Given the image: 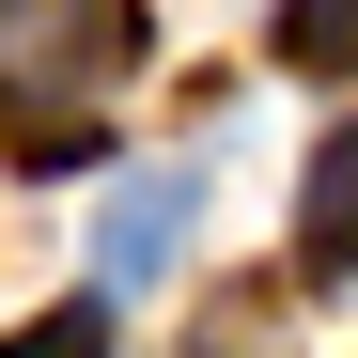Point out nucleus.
<instances>
[{"label": "nucleus", "mask_w": 358, "mask_h": 358, "mask_svg": "<svg viewBox=\"0 0 358 358\" xmlns=\"http://www.w3.org/2000/svg\"><path fill=\"white\" fill-rule=\"evenodd\" d=\"M280 63L296 78H358V0H280Z\"/></svg>", "instance_id": "obj_4"}, {"label": "nucleus", "mask_w": 358, "mask_h": 358, "mask_svg": "<svg viewBox=\"0 0 358 358\" xmlns=\"http://www.w3.org/2000/svg\"><path fill=\"white\" fill-rule=\"evenodd\" d=\"M0 358H109V312H94V296H78V312H47V327H16V343H0Z\"/></svg>", "instance_id": "obj_5"}, {"label": "nucleus", "mask_w": 358, "mask_h": 358, "mask_svg": "<svg viewBox=\"0 0 358 358\" xmlns=\"http://www.w3.org/2000/svg\"><path fill=\"white\" fill-rule=\"evenodd\" d=\"M296 265H312V280H358V125L312 156V187H296Z\"/></svg>", "instance_id": "obj_2"}, {"label": "nucleus", "mask_w": 358, "mask_h": 358, "mask_svg": "<svg viewBox=\"0 0 358 358\" xmlns=\"http://www.w3.org/2000/svg\"><path fill=\"white\" fill-rule=\"evenodd\" d=\"M171 234H187V171H141V187L109 203V280H156Z\"/></svg>", "instance_id": "obj_3"}, {"label": "nucleus", "mask_w": 358, "mask_h": 358, "mask_svg": "<svg viewBox=\"0 0 358 358\" xmlns=\"http://www.w3.org/2000/svg\"><path fill=\"white\" fill-rule=\"evenodd\" d=\"M141 0H0V94H47V125H78L109 78H141Z\"/></svg>", "instance_id": "obj_1"}]
</instances>
